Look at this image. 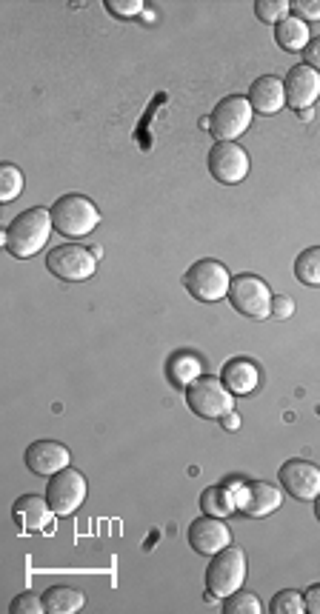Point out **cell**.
I'll use <instances>...</instances> for the list:
<instances>
[{
    "label": "cell",
    "instance_id": "obj_30",
    "mask_svg": "<svg viewBox=\"0 0 320 614\" xmlns=\"http://www.w3.org/2000/svg\"><path fill=\"white\" fill-rule=\"evenodd\" d=\"M272 315L278 317V320H286V317L295 315V300L286 298V295H278V298L272 300Z\"/></svg>",
    "mask_w": 320,
    "mask_h": 614
},
{
    "label": "cell",
    "instance_id": "obj_27",
    "mask_svg": "<svg viewBox=\"0 0 320 614\" xmlns=\"http://www.w3.org/2000/svg\"><path fill=\"white\" fill-rule=\"evenodd\" d=\"M289 9H292V3H286V0H258L255 3V15L263 23H275V26L280 20L289 18Z\"/></svg>",
    "mask_w": 320,
    "mask_h": 614
},
{
    "label": "cell",
    "instance_id": "obj_14",
    "mask_svg": "<svg viewBox=\"0 0 320 614\" xmlns=\"http://www.w3.org/2000/svg\"><path fill=\"white\" fill-rule=\"evenodd\" d=\"M283 89H286V106H292L295 112L312 109V103L320 98V72H315L306 63H298L289 69Z\"/></svg>",
    "mask_w": 320,
    "mask_h": 614
},
{
    "label": "cell",
    "instance_id": "obj_28",
    "mask_svg": "<svg viewBox=\"0 0 320 614\" xmlns=\"http://www.w3.org/2000/svg\"><path fill=\"white\" fill-rule=\"evenodd\" d=\"M9 612L12 614H43L46 612V606H43V597L26 592V595H18L15 600H12V603H9Z\"/></svg>",
    "mask_w": 320,
    "mask_h": 614
},
{
    "label": "cell",
    "instance_id": "obj_9",
    "mask_svg": "<svg viewBox=\"0 0 320 614\" xmlns=\"http://www.w3.org/2000/svg\"><path fill=\"white\" fill-rule=\"evenodd\" d=\"M252 115H255V109H252L249 98H240V95L223 98L209 118V132L218 140H235L249 129Z\"/></svg>",
    "mask_w": 320,
    "mask_h": 614
},
{
    "label": "cell",
    "instance_id": "obj_11",
    "mask_svg": "<svg viewBox=\"0 0 320 614\" xmlns=\"http://www.w3.org/2000/svg\"><path fill=\"white\" fill-rule=\"evenodd\" d=\"M280 503H283V492L278 486H272L266 480H249V483L235 480V506H238L240 515L266 517L278 512Z\"/></svg>",
    "mask_w": 320,
    "mask_h": 614
},
{
    "label": "cell",
    "instance_id": "obj_2",
    "mask_svg": "<svg viewBox=\"0 0 320 614\" xmlns=\"http://www.w3.org/2000/svg\"><path fill=\"white\" fill-rule=\"evenodd\" d=\"M49 212H52L55 229L63 238H86L98 229L100 223V209L95 206V200L78 195V192L60 195Z\"/></svg>",
    "mask_w": 320,
    "mask_h": 614
},
{
    "label": "cell",
    "instance_id": "obj_12",
    "mask_svg": "<svg viewBox=\"0 0 320 614\" xmlns=\"http://www.w3.org/2000/svg\"><path fill=\"white\" fill-rule=\"evenodd\" d=\"M280 489L295 500H315L320 495V469L309 460H286L280 466Z\"/></svg>",
    "mask_w": 320,
    "mask_h": 614
},
{
    "label": "cell",
    "instance_id": "obj_26",
    "mask_svg": "<svg viewBox=\"0 0 320 614\" xmlns=\"http://www.w3.org/2000/svg\"><path fill=\"white\" fill-rule=\"evenodd\" d=\"M269 612H272V614H303V612H306V600H303V595H300V592H292V589H286V592H278V595L272 597V603H269Z\"/></svg>",
    "mask_w": 320,
    "mask_h": 614
},
{
    "label": "cell",
    "instance_id": "obj_24",
    "mask_svg": "<svg viewBox=\"0 0 320 614\" xmlns=\"http://www.w3.org/2000/svg\"><path fill=\"white\" fill-rule=\"evenodd\" d=\"M26 180H23V172H20L15 163H3L0 166V200L3 203H12V200L20 198Z\"/></svg>",
    "mask_w": 320,
    "mask_h": 614
},
{
    "label": "cell",
    "instance_id": "obj_31",
    "mask_svg": "<svg viewBox=\"0 0 320 614\" xmlns=\"http://www.w3.org/2000/svg\"><path fill=\"white\" fill-rule=\"evenodd\" d=\"M292 9L300 12V18L309 20H320V0H295Z\"/></svg>",
    "mask_w": 320,
    "mask_h": 614
},
{
    "label": "cell",
    "instance_id": "obj_17",
    "mask_svg": "<svg viewBox=\"0 0 320 614\" xmlns=\"http://www.w3.org/2000/svg\"><path fill=\"white\" fill-rule=\"evenodd\" d=\"M220 380L232 395H252L260 386V366L249 357H232L223 363Z\"/></svg>",
    "mask_w": 320,
    "mask_h": 614
},
{
    "label": "cell",
    "instance_id": "obj_34",
    "mask_svg": "<svg viewBox=\"0 0 320 614\" xmlns=\"http://www.w3.org/2000/svg\"><path fill=\"white\" fill-rule=\"evenodd\" d=\"M223 429H229V432H235V429H240V417L235 415V412H229V415L223 417Z\"/></svg>",
    "mask_w": 320,
    "mask_h": 614
},
{
    "label": "cell",
    "instance_id": "obj_5",
    "mask_svg": "<svg viewBox=\"0 0 320 614\" xmlns=\"http://www.w3.org/2000/svg\"><path fill=\"white\" fill-rule=\"evenodd\" d=\"M186 403L189 409L203 420H218L235 412V395L223 386L220 377L200 375L189 389H186Z\"/></svg>",
    "mask_w": 320,
    "mask_h": 614
},
{
    "label": "cell",
    "instance_id": "obj_32",
    "mask_svg": "<svg viewBox=\"0 0 320 614\" xmlns=\"http://www.w3.org/2000/svg\"><path fill=\"white\" fill-rule=\"evenodd\" d=\"M303 58H306V66H312L315 72H320V38H312V43L303 52Z\"/></svg>",
    "mask_w": 320,
    "mask_h": 614
},
{
    "label": "cell",
    "instance_id": "obj_10",
    "mask_svg": "<svg viewBox=\"0 0 320 614\" xmlns=\"http://www.w3.org/2000/svg\"><path fill=\"white\" fill-rule=\"evenodd\" d=\"M206 166L212 172V178L223 183V186H235L240 180H246L249 175V155L246 149H240L235 140H218L209 149Z\"/></svg>",
    "mask_w": 320,
    "mask_h": 614
},
{
    "label": "cell",
    "instance_id": "obj_21",
    "mask_svg": "<svg viewBox=\"0 0 320 614\" xmlns=\"http://www.w3.org/2000/svg\"><path fill=\"white\" fill-rule=\"evenodd\" d=\"M43 606L52 614H75L86 606V595L72 586H52L43 595Z\"/></svg>",
    "mask_w": 320,
    "mask_h": 614
},
{
    "label": "cell",
    "instance_id": "obj_23",
    "mask_svg": "<svg viewBox=\"0 0 320 614\" xmlns=\"http://www.w3.org/2000/svg\"><path fill=\"white\" fill-rule=\"evenodd\" d=\"M295 278L303 286H320V246L300 252L295 260Z\"/></svg>",
    "mask_w": 320,
    "mask_h": 614
},
{
    "label": "cell",
    "instance_id": "obj_3",
    "mask_svg": "<svg viewBox=\"0 0 320 614\" xmlns=\"http://www.w3.org/2000/svg\"><path fill=\"white\" fill-rule=\"evenodd\" d=\"M183 286L186 292L200 303H218V300L229 298V286H232V275L220 260L203 258L198 263H192L183 275Z\"/></svg>",
    "mask_w": 320,
    "mask_h": 614
},
{
    "label": "cell",
    "instance_id": "obj_19",
    "mask_svg": "<svg viewBox=\"0 0 320 614\" xmlns=\"http://www.w3.org/2000/svg\"><path fill=\"white\" fill-rule=\"evenodd\" d=\"M275 40H278L280 49H286V52H292V55L306 52V46L312 43L306 20L295 18V15H289V18L280 20L278 26H275Z\"/></svg>",
    "mask_w": 320,
    "mask_h": 614
},
{
    "label": "cell",
    "instance_id": "obj_6",
    "mask_svg": "<svg viewBox=\"0 0 320 614\" xmlns=\"http://www.w3.org/2000/svg\"><path fill=\"white\" fill-rule=\"evenodd\" d=\"M46 269H49V275H55L63 283H80V280H89L98 272V258L86 246L63 243L49 252Z\"/></svg>",
    "mask_w": 320,
    "mask_h": 614
},
{
    "label": "cell",
    "instance_id": "obj_18",
    "mask_svg": "<svg viewBox=\"0 0 320 614\" xmlns=\"http://www.w3.org/2000/svg\"><path fill=\"white\" fill-rule=\"evenodd\" d=\"M249 103L258 115H278L280 109L286 106V89L283 80L275 75H263L252 83L249 89Z\"/></svg>",
    "mask_w": 320,
    "mask_h": 614
},
{
    "label": "cell",
    "instance_id": "obj_33",
    "mask_svg": "<svg viewBox=\"0 0 320 614\" xmlns=\"http://www.w3.org/2000/svg\"><path fill=\"white\" fill-rule=\"evenodd\" d=\"M303 600H306V612L320 614V583L309 586V589H306V595H303Z\"/></svg>",
    "mask_w": 320,
    "mask_h": 614
},
{
    "label": "cell",
    "instance_id": "obj_16",
    "mask_svg": "<svg viewBox=\"0 0 320 614\" xmlns=\"http://www.w3.org/2000/svg\"><path fill=\"white\" fill-rule=\"evenodd\" d=\"M52 506L49 500L40 495H23L15 500L12 506V520L18 526V532L29 535V532H46L49 529V520H52Z\"/></svg>",
    "mask_w": 320,
    "mask_h": 614
},
{
    "label": "cell",
    "instance_id": "obj_35",
    "mask_svg": "<svg viewBox=\"0 0 320 614\" xmlns=\"http://www.w3.org/2000/svg\"><path fill=\"white\" fill-rule=\"evenodd\" d=\"M315 517H318V520H320V495L315 497Z\"/></svg>",
    "mask_w": 320,
    "mask_h": 614
},
{
    "label": "cell",
    "instance_id": "obj_4",
    "mask_svg": "<svg viewBox=\"0 0 320 614\" xmlns=\"http://www.w3.org/2000/svg\"><path fill=\"white\" fill-rule=\"evenodd\" d=\"M246 580V555L240 546H226L220 549L218 555H212L209 566H206V589L212 597H229L232 592H238Z\"/></svg>",
    "mask_w": 320,
    "mask_h": 614
},
{
    "label": "cell",
    "instance_id": "obj_22",
    "mask_svg": "<svg viewBox=\"0 0 320 614\" xmlns=\"http://www.w3.org/2000/svg\"><path fill=\"white\" fill-rule=\"evenodd\" d=\"M200 509H203V515H212V517H229L238 506H235V492H226L223 486H212V489H206L203 495H200Z\"/></svg>",
    "mask_w": 320,
    "mask_h": 614
},
{
    "label": "cell",
    "instance_id": "obj_7",
    "mask_svg": "<svg viewBox=\"0 0 320 614\" xmlns=\"http://www.w3.org/2000/svg\"><path fill=\"white\" fill-rule=\"evenodd\" d=\"M272 300L275 298H272L266 280H260L258 275H238V278H232L229 303L243 317L266 320V317L272 315Z\"/></svg>",
    "mask_w": 320,
    "mask_h": 614
},
{
    "label": "cell",
    "instance_id": "obj_15",
    "mask_svg": "<svg viewBox=\"0 0 320 614\" xmlns=\"http://www.w3.org/2000/svg\"><path fill=\"white\" fill-rule=\"evenodd\" d=\"M232 543V532L220 517L203 515L189 526V546L203 557L218 555L220 549H226Z\"/></svg>",
    "mask_w": 320,
    "mask_h": 614
},
{
    "label": "cell",
    "instance_id": "obj_29",
    "mask_svg": "<svg viewBox=\"0 0 320 614\" xmlns=\"http://www.w3.org/2000/svg\"><path fill=\"white\" fill-rule=\"evenodd\" d=\"M106 9L115 18H138L143 12V0H106Z\"/></svg>",
    "mask_w": 320,
    "mask_h": 614
},
{
    "label": "cell",
    "instance_id": "obj_1",
    "mask_svg": "<svg viewBox=\"0 0 320 614\" xmlns=\"http://www.w3.org/2000/svg\"><path fill=\"white\" fill-rule=\"evenodd\" d=\"M55 223H52V212L35 206V209H26L20 212L18 218L6 226V235H3V246L12 258H35L40 249L46 246V240L52 235Z\"/></svg>",
    "mask_w": 320,
    "mask_h": 614
},
{
    "label": "cell",
    "instance_id": "obj_8",
    "mask_svg": "<svg viewBox=\"0 0 320 614\" xmlns=\"http://www.w3.org/2000/svg\"><path fill=\"white\" fill-rule=\"evenodd\" d=\"M86 492H89V483L86 477L80 475L78 469L66 466L63 472L49 477V486H46V500L52 506V512L58 517H69L78 512L86 500Z\"/></svg>",
    "mask_w": 320,
    "mask_h": 614
},
{
    "label": "cell",
    "instance_id": "obj_13",
    "mask_svg": "<svg viewBox=\"0 0 320 614\" xmlns=\"http://www.w3.org/2000/svg\"><path fill=\"white\" fill-rule=\"evenodd\" d=\"M23 463L32 475L52 477L72 466V452L58 440H35L32 446H26Z\"/></svg>",
    "mask_w": 320,
    "mask_h": 614
},
{
    "label": "cell",
    "instance_id": "obj_20",
    "mask_svg": "<svg viewBox=\"0 0 320 614\" xmlns=\"http://www.w3.org/2000/svg\"><path fill=\"white\" fill-rule=\"evenodd\" d=\"M166 375L172 380V386L186 392L200 377V360L195 355H189V352H175L166 360Z\"/></svg>",
    "mask_w": 320,
    "mask_h": 614
},
{
    "label": "cell",
    "instance_id": "obj_25",
    "mask_svg": "<svg viewBox=\"0 0 320 614\" xmlns=\"http://www.w3.org/2000/svg\"><path fill=\"white\" fill-rule=\"evenodd\" d=\"M260 612H263V606H260L258 595H252V592L238 589V592H232L229 597H223V614H260Z\"/></svg>",
    "mask_w": 320,
    "mask_h": 614
}]
</instances>
